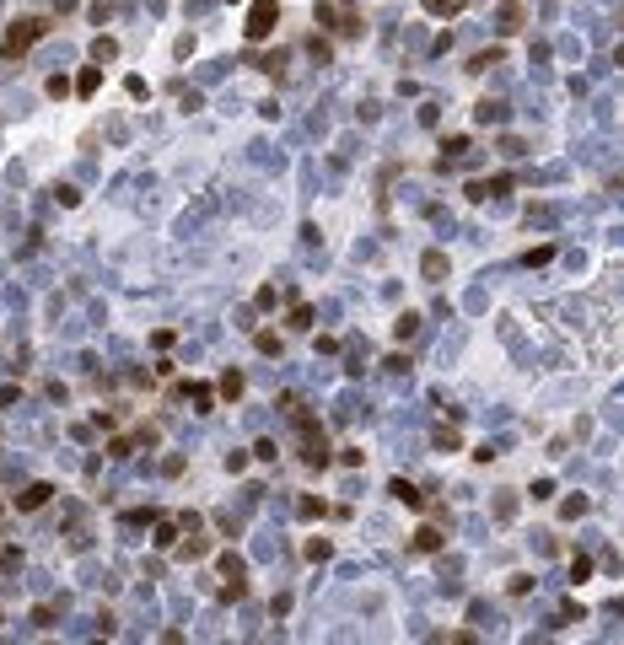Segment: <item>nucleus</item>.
Instances as JSON below:
<instances>
[{
    "mask_svg": "<svg viewBox=\"0 0 624 645\" xmlns=\"http://www.w3.org/2000/svg\"><path fill=\"white\" fill-rule=\"evenodd\" d=\"M318 22L329 27L334 38H361V33H366V22H361V6H355V0H323V6H318Z\"/></svg>",
    "mask_w": 624,
    "mask_h": 645,
    "instance_id": "nucleus-1",
    "label": "nucleus"
},
{
    "mask_svg": "<svg viewBox=\"0 0 624 645\" xmlns=\"http://www.w3.org/2000/svg\"><path fill=\"white\" fill-rule=\"evenodd\" d=\"M275 27H280V6L275 0H253L248 6V43H264V38H275Z\"/></svg>",
    "mask_w": 624,
    "mask_h": 645,
    "instance_id": "nucleus-2",
    "label": "nucleus"
},
{
    "mask_svg": "<svg viewBox=\"0 0 624 645\" xmlns=\"http://www.w3.org/2000/svg\"><path fill=\"white\" fill-rule=\"evenodd\" d=\"M43 33H49V22H43V16H22V22H11V33H6V54L33 49V43H38Z\"/></svg>",
    "mask_w": 624,
    "mask_h": 645,
    "instance_id": "nucleus-3",
    "label": "nucleus"
},
{
    "mask_svg": "<svg viewBox=\"0 0 624 645\" xmlns=\"http://www.w3.org/2000/svg\"><path fill=\"white\" fill-rule=\"evenodd\" d=\"M49 495H54V484H27L22 495H16V511H38V506H43Z\"/></svg>",
    "mask_w": 624,
    "mask_h": 645,
    "instance_id": "nucleus-4",
    "label": "nucleus"
},
{
    "mask_svg": "<svg viewBox=\"0 0 624 645\" xmlns=\"http://www.w3.org/2000/svg\"><path fill=\"white\" fill-rule=\"evenodd\" d=\"M97 86H102V70H97V65H86V70L75 75V86H70V92H81V97H92Z\"/></svg>",
    "mask_w": 624,
    "mask_h": 645,
    "instance_id": "nucleus-5",
    "label": "nucleus"
},
{
    "mask_svg": "<svg viewBox=\"0 0 624 645\" xmlns=\"http://www.w3.org/2000/svg\"><path fill=\"white\" fill-rule=\"evenodd\" d=\"M420 274H425V280H441V274H447V253H436V247H430V253L420 258Z\"/></svg>",
    "mask_w": 624,
    "mask_h": 645,
    "instance_id": "nucleus-6",
    "label": "nucleus"
},
{
    "mask_svg": "<svg viewBox=\"0 0 624 645\" xmlns=\"http://www.w3.org/2000/svg\"><path fill=\"white\" fill-rule=\"evenodd\" d=\"M501 33H517V27H522V6H517V0H501Z\"/></svg>",
    "mask_w": 624,
    "mask_h": 645,
    "instance_id": "nucleus-7",
    "label": "nucleus"
},
{
    "mask_svg": "<svg viewBox=\"0 0 624 645\" xmlns=\"http://www.w3.org/2000/svg\"><path fill=\"white\" fill-rule=\"evenodd\" d=\"M468 0H420V11H430V16H458Z\"/></svg>",
    "mask_w": 624,
    "mask_h": 645,
    "instance_id": "nucleus-8",
    "label": "nucleus"
},
{
    "mask_svg": "<svg viewBox=\"0 0 624 645\" xmlns=\"http://www.w3.org/2000/svg\"><path fill=\"white\" fill-rule=\"evenodd\" d=\"M506 188V178H490V183H468V199H490V194H501Z\"/></svg>",
    "mask_w": 624,
    "mask_h": 645,
    "instance_id": "nucleus-9",
    "label": "nucleus"
},
{
    "mask_svg": "<svg viewBox=\"0 0 624 645\" xmlns=\"http://www.w3.org/2000/svg\"><path fill=\"white\" fill-rule=\"evenodd\" d=\"M221 575H226V581H243V575H248V565L237 560V554H221Z\"/></svg>",
    "mask_w": 624,
    "mask_h": 645,
    "instance_id": "nucleus-10",
    "label": "nucleus"
},
{
    "mask_svg": "<svg viewBox=\"0 0 624 645\" xmlns=\"http://www.w3.org/2000/svg\"><path fill=\"white\" fill-rule=\"evenodd\" d=\"M157 548H178V527L172 522H157V538H151Z\"/></svg>",
    "mask_w": 624,
    "mask_h": 645,
    "instance_id": "nucleus-11",
    "label": "nucleus"
},
{
    "mask_svg": "<svg viewBox=\"0 0 624 645\" xmlns=\"http://www.w3.org/2000/svg\"><path fill=\"white\" fill-rule=\"evenodd\" d=\"M291 329H296V334L312 329V306H307V302H296V306H291Z\"/></svg>",
    "mask_w": 624,
    "mask_h": 645,
    "instance_id": "nucleus-12",
    "label": "nucleus"
},
{
    "mask_svg": "<svg viewBox=\"0 0 624 645\" xmlns=\"http://www.w3.org/2000/svg\"><path fill=\"white\" fill-rule=\"evenodd\" d=\"M393 495L404 500V506H420V489H415V484H409V479H393Z\"/></svg>",
    "mask_w": 624,
    "mask_h": 645,
    "instance_id": "nucleus-13",
    "label": "nucleus"
},
{
    "mask_svg": "<svg viewBox=\"0 0 624 645\" xmlns=\"http://www.w3.org/2000/svg\"><path fill=\"white\" fill-rule=\"evenodd\" d=\"M237 393H243V371H226L221 377V398H237Z\"/></svg>",
    "mask_w": 624,
    "mask_h": 645,
    "instance_id": "nucleus-14",
    "label": "nucleus"
},
{
    "mask_svg": "<svg viewBox=\"0 0 624 645\" xmlns=\"http://www.w3.org/2000/svg\"><path fill=\"white\" fill-rule=\"evenodd\" d=\"M113 54H119V43H113V38H97V43H92V60H113Z\"/></svg>",
    "mask_w": 624,
    "mask_h": 645,
    "instance_id": "nucleus-15",
    "label": "nucleus"
},
{
    "mask_svg": "<svg viewBox=\"0 0 624 645\" xmlns=\"http://www.w3.org/2000/svg\"><path fill=\"white\" fill-rule=\"evenodd\" d=\"M415 329H420V312H404V317H398V323H393V334H398V339H409V334H415Z\"/></svg>",
    "mask_w": 624,
    "mask_h": 645,
    "instance_id": "nucleus-16",
    "label": "nucleus"
},
{
    "mask_svg": "<svg viewBox=\"0 0 624 645\" xmlns=\"http://www.w3.org/2000/svg\"><path fill=\"white\" fill-rule=\"evenodd\" d=\"M415 548H441V533H436V527H420V533H415Z\"/></svg>",
    "mask_w": 624,
    "mask_h": 645,
    "instance_id": "nucleus-17",
    "label": "nucleus"
},
{
    "mask_svg": "<svg viewBox=\"0 0 624 645\" xmlns=\"http://www.w3.org/2000/svg\"><path fill=\"white\" fill-rule=\"evenodd\" d=\"M479 124H501V102H479Z\"/></svg>",
    "mask_w": 624,
    "mask_h": 645,
    "instance_id": "nucleus-18",
    "label": "nucleus"
},
{
    "mask_svg": "<svg viewBox=\"0 0 624 645\" xmlns=\"http://www.w3.org/2000/svg\"><path fill=\"white\" fill-rule=\"evenodd\" d=\"M495 60H501V49H485V54H474V65H468V70H490Z\"/></svg>",
    "mask_w": 624,
    "mask_h": 645,
    "instance_id": "nucleus-19",
    "label": "nucleus"
},
{
    "mask_svg": "<svg viewBox=\"0 0 624 645\" xmlns=\"http://www.w3.org/2000/svg\"><path fill=\"white\" fill-rule=\"evenodd\" d=\"M49 97H70V81H65V75H49Z\"/></svg>",
    "mask_w": 624,
    "mask_h": 645,
    "instance_id": "nucleus-20",
    "label": "nucleus"
},
{
    "mask_svg": "<svg viewBox=\"0 0 624 645\" xmlns=\"http://www.w3.org/2000/svg\"><path fill=\"white\" fill-rule=\"evenodd\" d=\"M441 151H447V156H463V151H468V134H453V140H447Z\"/></svg>",
    "mask_w": 624,
    "mask_h": 645,
    "instance_id": "nucleus-21",
    "label": "nucleus"
},
{
    "mask_svg": "<svg viewBox=\"0 0 624 645\" xmlns=\"http://www.w3.org/2000/svg\"><path fill=\"white\" fill-rule=\"evenodd\" d=\"M436 447H441V452H453V447H458V430L441 425V430H436Z\"/></svg>",
    "mask_w": 624,
    "mask_h": 645,
    "instance_id": "nucleus-22",
    "label": "nucleus"
}]
</instances>
